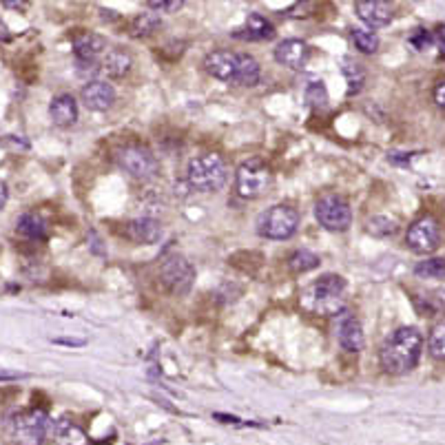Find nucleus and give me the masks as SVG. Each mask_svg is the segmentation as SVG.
Returning <instances> with one entry per match:
<instances>
[{
  "label": "nucleus",
  "mask_w": 445,
  "mask_h": 445,
  "mask_svg": "<svg viewBox=\"0 0 445 445\" xmlns=\"http://www.w3.org/2000/svg\"><path fill=\"white\" fill-rule=\"evenodd\" d=\"M421 350H423L421 330L412 326H403L394 330L381 346L379 352L381 368L390 375H406L419 363Z\"/></svg>",
  "instance_id": "f257e3e1"
},
{
  "label": "nucleus",
  "mask_w": 445,
  "mask_h": 445,
  "mask_svg": "<svg viewBox=\"0 0 445 445\" xmlns=\"http://www.w3.org/2000/svg\"><path fill=\"white\" fill-rule=\"evenodd\" d=\"M346 279L339 275H323L301 290V306L315 315H337L343 310Z\"/></svg>",
  "instance_id": "f03ea898"
},
{
  "label": "nucleus",
  "mask_w": 445,
  "mask_h": 445,
  "mask_svg": "<svg viewBox=\"0 0 445 445\" xmlns=\"http://www.w3.org/2000/svg\"><path fill=\"white\" fill-rule=\"evenodd\" d=\"M187 179H189V184L199 193H215L224 187L229 179L226 162L217 153L197 155L189 162Z\"/></svg>",
  "instance_id": "7ed1b4c3"
},
{
  "label": "nucleus",
  "mask_w": 445,
  "mask_h": 445,
  "mask_svg": "<svg viewBox=\"0 0 445 445\" xmlns=\"http://www.w3.org/2000/svg\"><path fill=\"white\" fill-rule=\"evenodd\" d=\"M315 215L319 224L330 233H343L352 224V209L341 195L328 193L319 197L315 204Z\"/></svg>",
  "instance_id": "20e7f679"
},
{
  "label": "nucleus",
  "mask_w": 445,
  "mask_h": 445,
  "mask_svg": "<svg viewBox=\"0 0 445 445\" xmlns=\"http://www.w3.org/2000/svg\"><path fill=\"white\" fill-rule=\"evenodd\" d=\"M299 226V213L293 206L277 204L268 209L259 219V235L266 239H290Z\"/></svg>",
  "instance_id": "39448f33"
},
{
  "label": "nucleus",
  "mask_w": 445,
  "mask_h": 445,
  "mask_svg": "<svg viewBox=\"0 0 445 445\" xmlns=\"http://www.w3.org/2000/svg\"><path fill=\"white\" fill-rule=\"evenodd\" d=\"M49 428V417L43 410H29L11 421V436L18 445H43Z\"/></svg>",
  "instance_id": "423d86ee"
},
{
  "label": "nucleus",
  "mask_w": 445,
  "mask_h": 445,
  "mask_svg": "<svg viewBox=\"0 0 445 445\" xmlns=\"http://www.w3.org/2000/svg\"><path fill=\"white\" fill-rule=\"evenodd\" d=\"M271 184V171L259 159H248L237 169V193L244 199H257Z\"/></svg>",
  "instance_id": "0eeeda50"
},
{
  "label": "nucleus",
  "mask_w": 445,
  "mask_h": 445,
  "mask_svg": "<svg viewBox=\"0 0 445 445\" xmlns=\"http://www.w3.org/2000/svg\"><path fill=\"white\" fill-rule=\"evenodd\" d=\"M159 277L171 293L184 295V293L191 290L193 281H195V268L191 266V261L187 257L173 255L164 261V264H162Z\"/></svg>",
  "instance_id": "6e6552de"
},
{
  "label": "nucleus",
  "mask_w": 445,
  "mask_h": 445,
  "mask_svg": "<svg viewBox=\"0 0 445 445\" xmlns=\"http://www.w3.org/2000/svg\"><path fill=\"white\" fill-rule=\"evenodd\" d=\"M117 164L122 167L131 177L149 179L157 173V159L155 155L145 147H125L117 151Z\"/></svg>",
  "instance_id": "1a4fd4ad"
},
{
  "label": "nucleus",
  "mask_w": 445,
  "mask_h": 445,
  "mask_svg": "<svg viewBox=\"0 0 445 445\" xmlns=\"http://www.w3.org/2000/svg\"><path fill=\"white\" fill-rule=\"evenodd\" d=\"M406 241H408V246L419 255H428V253L436 251L441 244V229L436 224V219H432V217L417 219L408 229Z\"/></svg>",
  "instance_id": "9d476101"
},
{
  "label": "nucleus",
  "mask_w": 445,
  "mask_h": 445,
  "mask_svg": "<svg viewBox=\"0 0 445 445\" xmlns=\"http://www.w3.org/2000/svg\"><path fill=\"white\" fill-rule=\"evenodd\" d=\"M335 335H337L339 346L346 352H361L363 346H366L359 319L346 308L335 315Z\"/></svg>",
  "instance_id": "9b49d317"
},
{
  "label": "nucleus",
  "mask_w": 445,
  "mask_h": 445,
  "mask_svg": "<svg viewBox=\"0 0 445 445\" xmlns=\"http://www.w3.org/2000/svg\"><path fill=\"white\" fill-rule=\"evenodd\" d=\"M107 49H109L107 47V40L103 36H98V33H91V31L80 33L73 40V53H75L80 65L95 67L100 63V58L105 56Z\"/></svg>",
  "instance_id": "f8f14e48"
},
{
  "label": "nucleus",
  "mask_w": 445,
  "mask_h": 445,
  "mask_svg": "<svg viewBox=\"0 0 445 445\" xmlns=\"http://www.w3.org/2000/svg\"><path fill=\"white\" fill-rule=\"evenodd\" d=\"M237 60H239V53L217 49L204 58V69L209 75L221 80V83H233L237 73Z\"/></svg>",
  "instance_id": "ddd939ff"
},
{
  "label": "nucleus",
  "mask_w": 445,
  "mask_h": 445,
  "mask_svg": "<svg viewBox=\"0 0 445 445\" xmlns=\"http://www.w3.org/2000/svg\"><path fill=\"white\" fill-rule=\"evenodd\" d=\"M308 58H310V49L299 38L281 40V43L277 45V49H275V60H277L279 65L288 67V69H301V67H306Z\"/></svg>",
  "instance_id": "4468645a"
},
{
  "label": "nucleus",
  "mask_w": 445,
  "mask_h": 445,
  "mask_svg": "<svg viewBox=\"0 0 445 445\" xmlns=\"http://www.w3.org/2000/svg\"><path fill=\"white\" fill-rule=\"evenodd\" d=\"M83 103L91 111H109L115 103V89L105 80H91L83 89Z\"/></svg>",
  "instance_id": "2eb2a0df"
},
{
  "label": "nucleus",
  "mask_w": 445,
  "mask_h": 445,
  "mask_svg": "<svg viewBox=\"0 0 445 445\" xmlns=\"http://www.w3.org/2000/svg\"><path fill=\"white\" fill-rule=\"evenodd\" d=\"M235 38L239 40H251V43H261V40H271L275 36V27L271 25V20H266L261 14H248L244 20V25L237 27L233 31Z\"/></svg>",
  "instance_id": "dca6fc26"
},
{
  "label": "nucleus",
  "mask_w": 445,
  "mask_h": 445,
  "mask_svg": "<svg viewBox=\"0 0 445 445\" xmlns=\"http://www.w3.org/2000/svg\"><path fill=\"white\" fill-rule=\"evenodd\" d=\"M355 11L370 29L386 27V25H390V20H392V7L388 3H381V0H366V3H357Z\"/></svg>",
  "instance_id": "f3484780"
},
{
  "label": "nucleus",
  "mask_w": 445,
  "mask_h": 445,
  "mask_svg": "<svg viewBox=\"0 0 445 445\" xmlns=\"http://www.w3.org/2000/svg\"><path fill=\"white\" fill-rule=\"evenodd\" d=\"M125 235L135 244H155L162 237V226L151 217H137L125 226Z\"/></svg>",
  "instance_id": "a211bd4d"
},
{
  "label": "nucleus",
  "mask_w": 445,
  "mask_h": 445,
  "mask_svg": "<svg viewBox=\"0 0 445 445\" xmlns=\"http://www.w3.org/2000/svg\"><path fill=\"white\" fill-rule=\"evenodd\" d=\"M49 115L56 127H73L78 120V103L73 100V95L69 93L56 95L49 105Z\"/></svg>",
  "instance_id": "6ab92c4d"
},
{
  "label": "nucleus",
  "mask_w": 445,
  "mask_h": 445,
  "mask_svg": "<svg viewBox=\"0 0 445 445\" xmlns=\"http://www.w3.org/2000/svg\"><path fill=\"white\" fill-rule=\"evenodd\" d=\"M98 65H100V71L109 78H125L133 67V58L125 49L113 47V49L105 51V56L100 58Z\"/></svg>",
  "instance_id": "aec40b11"
},
{
  "label": "nucleus",
  "mask_w": 445,
  "mask_h": 445,
  "mask_svg": "<svg viewBox=\"0 0 445 445\" xmlns=\"http://www.w3.org/2000/svg\"><path fill=\"white\" fill-rule=\"evenodd\" d=\"M16 231L31 239V241H43L47 239L49 235V226H47V221L40 217L38 213H25L23 217L18 219V224H16Z\"/></svg>",
  "instance_id": "412c9836"
},
{
  "label": "nucleus",
  "mask_w": 445,
  "mask_h": 445,
  "mask_svg": "<svg viewBox=\"0 0 445 445\" xmlns=\"http://www.w3.org/2000/svg\"><path fill=\"white\" fill-rule=\"evenodd\" d=\"M259 75H261V69H259V63L248 56V53H239V60H237V73H235V85H241V87H255L259 83Z\"/></svg>",
  "instance_id": "4be33fe9"
},
{
  "label": "nucleus",
  "mask_w": 445,
  "mask_h": 445,
  "mask_svg": "<svg viewBox=\"0 0 445 445\" xmlns=\"http://www.w3.org/2000/svg\"><path fill=\"white\" fill-rule=\"evenodd\" d=\"M53 432L63 445H89V439H87L85 430L80 426H75V423L67 421V419L58 421L53 426Z\"/></svg>",
  "instance_id": "5701e85b"
},
{
  "label": "nucleus",
  "mask_w": 445,
  "mask_h": 445,
  "mask_svg": "<svg viewBox=\"0 0 445 445\" xmlns=\"http://www.w3.org/2000/svg\"><path fill=\"white\" fill-rule=\"evenodd\" d=\"M341 71L343 78L348 83V95H357L363 89V83H366V69H363L359 63H355L352 58H343L341 60Z\"/></svg>",
  "instance_id": "b1692460"
},
{
  "label": "nucleus",
  "mask_w": 445,
  "mask_h": 445,
  "mask_svg": "<svg viewBox=\"0 0 445 445\" xmlns=\"http://www.w3.org/2000/svg\"><path fill=\"white\" fill-rule=\"evenodd\" d=\"M319 266V257L306 248L301 251H295L288 259V268L295 273V275H301V273H308V271H315Z\"/></svg>",
  "instance_id": "393cba45"
},
{
  "label": "nucleus",
  "mask_w": 445,
  "mask_h": 445,
  "mask_svg": "<svg viewBox=\"0 0 445 445\" xmlns=\"http://www.w3.org/2000/svg\"><path fill=\"white\" fill-rule=\"evenodd\" d=\"M162 27V20L157 14L153 11H147V14H140L135 20H133V25H131V33L137 36V38H142V36H151L155 33L157 29Z\"/></svg>",
  "instance_id": "a878e982"
},
{
  "label": "nucleus",
  "mask_w": 445,
  "mask_h": 445,
  "mask_svg": "<svg viewBox=\"0 0 445 445\" xmlns=\"http://www.w3.org/2000/svg\"><path fill=\"white\" fill-rule=\"evenodd\" d=\"M350 38L361 53H377L379 49V36L370 29H352Z\"/></svg>",
  "instance_id": "bb28decb"
},
{
  "label": "nucleus",
  "mask_w": 445,
  "mask_h": 445,
  "mask_svg": "<svg viewBox=\"0 0 445 445\" xmlns=\"http://www.w3.org/2000/svg\"><path fill=\"white\" fill-rule=\"evenodd\" d=\"M414 275L421 279H445V259H426L414 266Z\"/></svg>",
  "instance_id": "cd10ccee"
},
{
  "label": "nucleus",
  "mask_w": 445,
  "mask_h": 445,
  "mask_svg": "<svg viewBox=\"0 0 445 445\" xmlns=\"http://www.w3.org/2000/svg\"><path fill=\"white\" fill-rule=\"evenodd\" d=\"M428 350L434 359L445 361V321L436 323L428 337Z\"/></svg>",
  "instance_id": "c85d7f7f"
},
{
  "label": "nucleus",
  "mask_w": 445,
  "mask_h": 445,
  "mask_svg": "<svg viewBox=\"0 0 445 445\" xmlns=\"http://www.w3.org/2000/svg\"><path fill=\"white\" fill-rule=\"evenodd\" d=\"M399 231V224L397 219H390V217H372L368 221V233H372L375 237H392L397 235Z\"/></svg>",
  "instance_id": "c756f323"
},
{
  "label": "nucleus",
  "mask_w": 445,
  "mask_h": 445,
  "mask_svg": "<svg viewBox=\"0 0 445 445\" xmlns=\"http://www.w3.org/2000/svg\"><path fill=\"white\" fill-rule=\"evenodd\" d=\"M303 98H306V105L313 107V109H326L328 107V91L321 83H310L306 87Z\"/></svg>",
  "instance_id": "7c9ffc66"
},
{
  "label": "nucleus",
  "mask_w": 445,
  "mask_h": 445,
  "mask_svg": "<svg viewBox=\"0 0 445 445\" xmlns=\"http://www.w3.org/2000/svg\"><path fill=\"white\" fill-rule=\"evenodd\" d=\"M410 43H412V47H414V49L423 51V49L432 47L434 38H432V33H430V31H426V29H414V33L410 36Z\"/></svg>",
  "instance_id": "2f4dec72"
},
{
  "label": "nucleus",
  "mask_w": 445,
  "mask_h": 445,
  "mask_svg": "<svg viewBox=\"0 0 445 445\" xmlns=\"http://www.w3.org/2000/svg\"><path fill=\"white\" fill-rule=\"evenodd\" d=\"M182 5H184L182 0H151V3H147V7H151L153 11H164V14H173Z\"/></svg>",
  "instance_id": "473e14b6"
},
{
  "label": "nucleus",
  "mask_w": 445,
  "mask_h": 445,
  "mask_svg": "<svg viewBox=\"0 0 445 445\" xmlns=\"http://www.w3.org/2000/svg\"><path fill=\"white\" fill-rule=\"evenodd\" d=\"M434 103H436L441 109H445V80H443V83H439L436 89H434Z\"/></svg>",
  "instance_id": "72a5a7b5"
},
{
  "label": "nucleus",
  "mask_w": 445,
  "mask_h": 445,
  "mask_svg": "<svg viewBox=\"0 0 445 445\" xmlns=\"http://www.w3.org/2000/svg\"><path fill=\"white\" fill-rule=\"evenodd\" d=\"M7 199H9V191H7V184H5L3 179H0V209H5Z\"/></svg>",
  "instance_id": "f704fd0d"
},
{
  "label": "nucleus",
  "mask_w": 445,
  "mask_h": 445,
  "mask_svg": "<svg viewBox=\"0 0 445 445\" xmlns=\"http://www.w3.org/2000/svg\"><path fill=\"white\" fill-rule=\"evenodd\" d=\"M56 343H71V346H83V339H56Z\"/></svg>",
  "instance_id": "c9c22d12"
}]
</instances>
